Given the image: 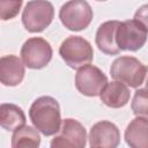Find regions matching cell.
Wrapping results in <instances>:
<instances>
[{
  "mask_svg": "<svg viewBox=\"0 0 148 148\" xmlns=\"http://www.w3.org/2000/svg\"><path fill=\"white\" fill-rule=\"evenodd\" d=\"M23 0H0V17L2 21L14 18L22 7Z\"/></svg>",
  "mask_w": 148,
  "mask_h": 148,
  "instance_id": "18",
  "label": "cell"
},
{
  "mask_svg": "<svg viewBox=\"0 0 148 148\" xmlns=\"http://www.w3.org/2000/svg\"><path fill=\"white\" fill-rule=\"evenodd\" d=\"M134 18L139 21L148 31V3L139 7V9L134 14Z\"/></svg>",
  "mask_w": 148,
  "mask_h": 148,
  "instance_id": "19",
  "label": "cell"
},
{
  "mask_svg": "<svg viewBox=\"0 0 148 148\" xmlns=\"http://www.w3.org/2000/svg\"><path fill=\"white\" fill-rule=\"evenodd\" d=\"M125 141L132 148H148V119L134 118L126 127Z\"/></svg>",
  "mask_w": 148,
  "mask_h": 148,
  "instance_id": "14",
  "label": "cell"
},
{
  "mask_svg": "<svg viewBox=\"0 0 148 148\" xmlns=\"http://www.w3.org/2000/svg\"><path fill=\"white\" fill-rule=\"evenodd\" d=\"M62 60L73 69H79L92 61L94 50L91 44L81 36L67 37L59 47Z\"/></svg>",
  "mask_w": 148,
  "mask_h": 148,
  "instance_id": "3",
  "label": "cell"
},
{
  "mask_svg": "<svg viewBox=\"0 0 148 148\" xmlns=\"http://www.w3.org/2000/svg\"><path fill=\"white\" fill-rule=\"evenodd\" d=\"M29 118L45 136L57 134L62 123L59 103L51 96H40L35 99L29 109Z\"/></svg>",
  "mask_w": 148,
  "mask_h": 148,
  "instance_id": "1",
  "label": "cell"
},
{
  "mask_svg": "<svg viewBox=\"0 0 148 148\" xmlns=\"http://www.w3.org/2000/svg\"><path fill=\"white\" fill-rule=\"evenodd\" d=\"M25 114L23 110L13 103H2L0 106V125L6 131H15L25 125Z\"/></svg>",
  "mask_w": 148,
  "mask_h": 148,
  "instance_id": "15",
  "label": "cell"
},
{
  "mask_svg": "<svg viewBox=\"0 0 148 148\" xmlns=\"http://www.w3.org/2000/svg\"><path fill=\"white\" fill-rule=\"evenodd\" d=\"M147 29L135 18L120 22L117 30V43L120 51H138L147 42Z\"/></svg>",
  "mask_w": 148,
  "mask_h": 148,
  "instance_id": "8",
  "label": "cell"
},
{
  "mask_svg": "<svg viewBox=\"0 0 148 148\" xmlns=\"http://www.w3.org/2000/svg\"><path fill=\"white\" fill-rule=\"evenodd\" d=\"M92 16V9L86 0H69L59 10L62 25L71 31H81L88 28Z\"/></svg>",
  "mask_w": 148,
  "mask_h": 148,
  "instance_id": "5",
  "label": "cell"
},
{
  "mask_svg": "<svg viewBox=\"0 0 148 148\" xmlns=\"http://www.w3.org/2000/svg\"><path fill=\"white\" fill-rule=\"evenodd\" d=\"M146 73L147 67L139 59L130 56L117 58L110 67V74L113 80L120 81L132 88H138L143 83Z\"/></svg>",
  "mask_w": 148,
  "mask_h": 148,
  "instance_id": "2",
  "label": "cell"
},
{
  "mask_svg": "<svg viewBox=\"0 0 148 148\" xmlns=\"http://www.w3.org/2000/svg\"><path fill=\"white\" fill-rule=\"evenodd\" d=\"M96 1H105V0H96Z\"/></svg>",
  "mask_w": 148,
  "mask_h": 148,
  "instance_id": "21",
  "label": "cell"
},
{
  "mask_svg": "<svg viewBox=\"0 0 148 148\" xmlns=\"http://www.w3.org/2000/svg\"><path fill=\"white\" fill-rule=\"evenodd\" d=\"M120 22L112 20L102 23L96 32V45L105 54L116 56L120 52L117 43V30Z\"/></svg>",
  "mask_w": 148,
  "mask_h": 148,
  "instance_id": "12",
  "label": "cell"
},
{
  "mask_svg": "<svg viewBox=\"0 0 148 148\" xmlns=\"http://www.w3.org/2000/svg\"><path fill=\"white\" fill-rule=\"evenodd\" d=\"M22 59L14 54L3 56L0 59V81L3 86H18L24 77L25 68Z\"/></svg>",
  "mask_w": 148,
  "mask_h": 148,
  "instance_id": "11",
  "label": "cell"
},
{
  "mask_svg": "<svg viewBox=\"0 0 148 148\" xmlns=\"http://www.w3.org/2000/svg\"><path fill=\"white\" fill-rule=\"evenodd\" d=\"M20 54L28 68L40 69L51 61L53 51L46 39L42 37H31L24 42Z\"/></svg>",
  "mask_w": 148,
  "mask_h": 148,
  "instance_id": "6",
  "label": "cell"
},
{
  "mask_svg": "<svg viewBox=\"0 0 148 148\" xmlns=\"http://www.w3.org/2000/svg\"><path fill=\"white\" fill-rule=\"evenodd\" d=\"M108 83L106 75L94 65H86L77 69L75 75V87L80 94L88 97L99 96Z\"/></svg>",
  "mask_w": 148,
  "mask_h": 148,
  "instance_id": "9",
  "label": "cell"
},
{
  "mask_svg": "<svg viewBox=\"0 0 148 148\" xmlns=\"http://www.w3.org/2000/svg\"><path fill=\"white\" fill-rule=\"evenodd\" d=\"M146 82H145V84H146V87H145V89H147L148 90V67H147V73H146Z\"/></svg>",
  "mask_w": 148,
  "mask_h": 148,
  "instance_id": "20",
  "label": "cell"
},
{
  "mask_svg": "<svg viewBox=\"0 0 148 148\" xmlns=\"http://www.w3.org/2000/svg\"><path fill=\"white\" fill-rule=\"evenodd\" d=\"M132 111L136 117H143L148 119V90L138 89L134 94L132 104Z\"/></svg>",
  "mask_w": 148,
  "mask_h": 148,
  "instance_id": "17",
  "label": "cell"
},
{
  "mask_svg": "<svg viewBox=\"0 0 148 148\" xmlns=\"http://www.w3.org/2000/svg\"><path fill=\"white\" fill-rule=\"evenodd\" d=\"M54 8L47 0H30L22 13V23L29 32H42L53 21Z\"/></svg>",
  "mask_w": 148,
  "mask_h": 148,
  "instance_id": "4",
  "label": "cell"
},
{
  "mask_svg": "<svg viewBox=\"0 0 148 148\" xmlns=\"http://www.w3.org/2000/svg\"><path fill=\"white\" fill-rule=\"evenodd\" d=\"M40 145L38 130L34 126L23 125L16 128L12 135L13 148H37Z\"/></svg>",
  "mask_w": 148,
  "mask_h": 148,
  "instance_id": "16",
  "label": "cell"
},
{
  "mask_svg": "<svg viewBox=\"0 0 148 148\" xmlns=\"http://www.w3.org/2000/svg\"><path fill=\"white\" fill-rule=\"evenodd\" d=\"M120 142L119 128L111 121L96 123L89 132V146L92 148H114Z\"/></svg>",
  "mask_w": 148,
  "mask_h": 148,
  "instance_id": "10",
  "label": "cell"
},
{
  "mask_svg": "<svg viewBox=\"0 0 148 148\" xmlns=\"http://www.w3.org/2000/svg\"><path fill=\"white\" fill-rule=\"evenodd\" d=\"M87 143L84 126L76 119L66 118L62 120L59 132L51 141L52 148H83Z\"/></svg>",
  "mask_w": 148,
  "mask_h": 148,
  "instance_id": "7",
  "label": "cell"
},
{
  "mask_svg": "<svg viewBox=\"0 0 148 148\" xmlns=\"http://www.w3.org/2000/svg\"><path fill=\"white\" fill-rule=\"evenodd\" d=\"M131 97V92L128 87L120 82V81H112L108 82L106 86L103 88L102 92L99 94V98L109 108L112 109H119L125 106Z\"/></svg>",
  "mask_w": 148,
  "mask_h": 148,
  "instance_id": "13",
  "label": "cell"
}]
</instances>
